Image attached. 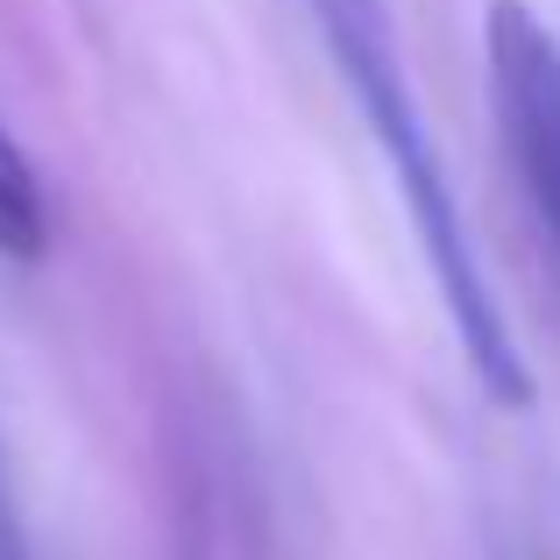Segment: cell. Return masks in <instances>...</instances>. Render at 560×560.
Instances as JSON below:
<instances>
[{"label": "cell", "mask_w": 560, "mask_h": 560, "mask_svg": "<svg viewBox=\"0 0 560 560\" xmlns=\"http://www.w3.org/2000/svg\"><path fill=\"white\" fill-rule=\"evenodd\" d=\"M482 65H490V107L518 164V185L560 242V36L525 0H490Z\"/></svg>", "instance_id": "7a4b0ae2"}, {"label": "cell", "mask_w": 560, "mask_h": 560, "mask_svg": "<svg viewBox=\"0 0 560 560\" xmlns=\"http://www.w3.org/2000/svg\"><path fill=\"white\" fill-rule=\"evenodd\" d=\"M313 22L327 36L334 65H341L348 93H355L362 121H370V142L383 150L397 191H405V213L419 228L433 291L447 305L454 334H462L468 376L482 383L490 405L525 411L533 405V370H525L511 313L497 299L482 256H476V234H468V213L447 185V164H440L433 136L419 121V100H411V79H405V50H397V28H390V0H313Z\"/></svg>", "instance_id": "6da1fadb"}, {"label": "cell", "mask_w": 560, "mask_h": 560, "mask_svg": "<svg viewBox=\"0 0 560 560\" xmlns=\"http://www.w3.org/2000/svg\"><path fill=\"white\" fill-rule=\"evenodd\" d=\"M0 560H28L22 504H14V482H8V454H0Z\"/></svg>", "instance_id": "277c9868"}, {"label": "cell", "mask_w": 560, "mask_h": 560, "mask_svg": "<svg viewBox=\"0 0 560 560\" xmlns=\"http://www.w3.org/2000/svg\"><path fill=\"white\" fill-rule=\"evenodd\" d=\"M43 248H50V199H43V178L28 164V150L0 121V256L36 262Z\"/></svg>", "instance_id": "3957f363"}]
</instances>
